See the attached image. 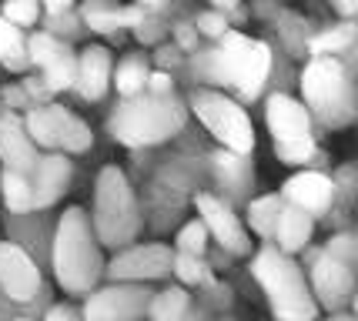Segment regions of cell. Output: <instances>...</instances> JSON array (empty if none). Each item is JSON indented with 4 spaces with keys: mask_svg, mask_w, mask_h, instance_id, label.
I'll list each match as a JSON object with an SVG mask.
<instances>
[{
    "mask_svg": "<svg viewBox=\"0 0 358 321\" xmlns=\"http://www.w3.org/2000/svg\"><path fill=\"white\" fill-rule=\"evenodd\" d=\"M50 258H54V275L61 281V288L71 294L94 291V285L108 271V264L101 258V241H97L94 221L80 208H67L61 214Z\"/></svg>",
    "mask_w": 358,
    "mask_h": 321,
    "instance_id": "6da1fadb",
    "label": "cell"
},
{
    "mask_svg": "<svg viewBox=\"0 0 358 321\" xmlns=\"http://www.w3.org/2000/svg\"><path fill=\"white\" fill-rule=\"evenodd\" d=\"M194 71L211 80L238 91L245 101L258 97L271 71V50L262 41H251L245 34H224L218 50H204L194 61Z\"/></svg>",
    "mask_w": 358,
    "mask_h": 321,
    "instance_id": "7a4b0ae2",
    "label": "cell"
},
{
    "mask_svg": "<svg viewBox=\"0 0 358 321\" xmlns=\"http://www.w3.org/2000/svg\"><path fill=\"white\" fill-rule=\"evenodd\" d=\"M185 127V104L174 94H134L114 110L110 131L127 148H151L171 141Z\"/></svg>",
    "mask_w": 358,
    "mask_h": 321,
    "instance_id": "3957f363",
    "label": "cell"
},
{
    "mask_svg": "<svg viewBox=\"0 0 358 321\" xmlns=\"http://www.w3.org/2000/svg\"><path fill=\"white\" fill-rule=\"evenodd\" d=\"M94 231L104 248H127L141 234V211L134 201V187L121 168H101L94 184Z\"/></svg>",
    "mask_w": 358,
    "mask_h": 321,
    "instance_id": "277c9868",
    "label": "cell"
},
{
    "mask_svg": "<svg viewBox=\"0 0 358 321\" xmlns=\"http://www.w3.org/2000/svg\"><path fill=\"white\" fill-rule=\"evenodd\" d=\"M251 275L265 288L268 301H271V311H275L278 318L305 321V318H315V315H318V305H315L301 268H298L281 248H268V245L262 248V251L255 255Z\"/></svg>",
    "mask_w": 358,
    "mask_h": 321,
    "instance_id": "5b68a950",
    "label": "cell"
},
{
    "mask_svg": "<svg viewBox=\"0 0 358 321\" xmlns=\"http://www.w3.org/2000/svg\"><path fill=\"white\" fill-rule=\"evenodd\" d=\"M301 94H305L308 110L322 124H328V127H345V124L355 121V91H352L348 71L335 57L318 54L305 67Z\"/></svg>",
    "mask_w": 358,
    "mask_h": 321,
    "instance_id": "8992f818",
    "label": "cell"
},
{
    "mask_svg": "<svg viewBox=\"0 0 358 321\" xmlns=\"http://www.w3.org/2000/svg\"><path fill=\"white\" fill-rule=\"evenodd\" d=\"M191 110L198 114V121L228 148V151L248 154L255 148V131H251L248 114L234 104L231 97L215 91H198L191 97Z\"/></svg>",
    "mask_w": 358,
    "mask_h": 321,
    "instance_id": "52a82bcc",
    "label": "cell"
},
{
    "mask_svg": "<svg viewBox=\"0 0 358 321\" xmlns=\"http://www.w3.org/2000/svg\"><path fill=\"white\" fill-rule=\"evenodd\" d=\"M151 294L141 281H117L101 291H91L87 305H84V318L87 321H131L148 315Z\"/></svg>",
    "mask_w": 358,
    "mask_h": 321,
    "instance_id": "ba28073f",
    "label": "cell"
},
{
    "mask_svg": "<svg viewBox=\"0 0 358 321\" xmlns=\"http://www.w3.org/2000/svg\"><path fill=\"white\" fill-rule=\"evenodd\" d=\"M174 271V251L168 245H127L108 261V278L114 281H151Z\"/></svg>",
    "mask_w": 358,
    "mask_h": 321,
    "instance_id": "9c48e42d",
    "label": "cell"
},
{
    "mask_svg": "<svg viewBox=\"0 0 358 321\" xmlns=\"http://www.w3.org/2000/svg\"><path fill=\"white\" fill-rule=\"evenodd\" d=\"M312 288L318 294L322 308L338 311V308L355 294V264L335 258V255H318V261L312 264Z\"/></svg>",
    "mask_w": 358,
    "mask_h": 321,
    "instance_id": "30bf717a",
    "label": "cell"
},
{
    "mask_svg": "<svg viewBox=\"0 0 358 321\" xmlns=\"http://www.w3.org/2000/svg\"><path fill=\"white\" fill-rule=\"evenodd\" d=\"M0 288L10 301H31L41 291V271L24 248L0 241Z\"/></svg>",
    "mask_w": 358,
    "mask_h": 321,
    "instance_id": "8fae6325",
    "label": "cell"
},
{
    "mask_svg": "<svg viewBox=\"0 0 358 321\" xmlns=\"http://www.w3.org/2000/svg\"><path fill=\"white\" fill-rule=\"evenodd\" d=\"M198 214H201V221L208 224L211 238H215L228 255H248V248H251L248 234L241 228L238 214H234L224 201L215 198V194H198Z\"/></svg>",
    "mask_w": 358,
    "mask_h": 321,
    "instance_id": "7c38bea8",
    "label": "cell"
},
{
    "mask_svg": "<svg viewBox=\"0 0 358 321\" xmlns=\"http://www.w3.org/2000/svg\"><path fill=\"white\" fill-rule=\"evenodd\" d=\"M268 131L275 134V144H288V141H305L312 138V110L298 104L288 94H271L265 107Z\"/></svg>",
    "mask_w": 358,
    "mask_h": 321,
    "instance_id": "4fadbf2b",
    "label": "cell"
},
{
    "mask_svg": "<svg viewBox=\"0 0 358 321\" xmlns=\"http://www.w3.org/2000/svg\"><path fill=\"white\" fill-rule=\"evenodd\" d=\"M0 161L3 168H14L20 174H31L37 168V148L34 138L27 134V124L14 117V114H3L0 117Z\"/></svg>",
    "mask_w": 358,
    "mask_h": 321,
    "instance_id": "5bb4252c",
    "label": "cell"
},
{
    "mask_svg": "<svg viewBox=\"0 0 358 321\" xmlns=\"http://www.w3.org/2000/svg\"><path fill=\"white\" fill-rule=\"evenodd\" d=\"M110 80H114V61H110L108 47H87L78 57V84L74 91L84 97V101H101L108 94Z\"/></svg>",
    "mask_w": 358,
    "mask_h": 321,
    "instance_id": "9a60e30c",
    "label": "cell"
},
{
    "mask_svg": "<svg viewBox=\"0 0 358 321\" xmlns=\"http://www.w3.org/2000/svg\"><path fill=\"white\" fill-rule=\"evenodd\" d=\"M281 194H285L288 204H298V208H305L312 214H325L331 208V198H335V184L318 171H301V174L285 181Z\"/></svg>",
    "mask_w": 358,
    "mask_h": 321,
    "instance_id": "2e32d148",
    "label": "cell"
},
{
    "mask_svg": "<svg viewBox=\"0 0 358 321\" xmlns=\"http://www.w3.org/2000/svg\"><path fill=\"white\" fill-rule=\"evenodd\" d=\"M71 161L64 154H47L34 168V208H50L67 191Z\"/></svg>",
    "mask_w": 358,
    "mask_h": 321,
    "instance_id": "e0dca14e",
    "label": "cell"
},
{
    "mask_svg": "<svg viewBox=\"0 0 358 321\" xmlns=\"http://www.w3.org/2000/svg\"><path fill=\"white\" fill-rule=\"evenodd\" d=\"M315 228V214L298 208V204H285L278 217V228H275V238H278V248L285 255H295L301 248L308 245Z\"/></svg>",
    "mask_w": 358,
    "mask_h": 321,
    "instance_id": "ac0fdd59",
    "label": "cell"
},
{
    "mask_svg": "<svg viewBox=\"0 0 358 321\" xmlns=\"http://www.w3.org/2000/svg\"><path fill=\"white\" fill-rule=\"evenodd\" d=\"M47 110H50V121H54V141H57V148H61V151H67V154L91 151L94 134H91V127H87V124L80 121V117H74L67 107L50 104Z\"/></svg>",
    "mask_w": 358,
    "mask_h": 321,
    "instance_id": "d6986e66",
    "label": "cell"
},
{
    "mask_svg": "<svg viewBox=\"0 0 358 321\" xmlns=\"http://www.w3.org/2000/svg\"><path fill=\"white\" fill-rule=\"evenodd\" d=\"M148 77H151V67L141 54H127L124 61L117 64L114 71V87L121 97H134V94H144L148 91Z\"/></svg>",
    "mask_w": 358,
    "mask_h": 321,
    "instance_id": "ffe728a7",
    "label": "cell"
},
{
    "mask_svg": "<svg viewBox=\"0 0 358 321\" xmlns=\"http://www.w3.org/2000/svg\"><path fill=\"white\" fill-rule=\"evenodd\" d=\"M84 20L97 34H114V31H121V27H127L124 7H117L114 0H87L84 3Z\"/></svg>",
    "mask_w": 358,
    "mask_h": 321,
    "instance_id": "44dd1931",
    "label": "cell"
},
{
    "mask_svg": "<svg viewBox=\"0 0 358 321\" xmlns=\"http://www.w3.org/2000/svg\"><path fill=\"white\" fill-rule=\"evenodd\" d=\"M191 308V294L185 288H164L151 294V305H148V315L155 321H178L187 315Z\"/></svg>",
    "mask_w": 358,
    "mask_h": 321,
    "instance_id": "7402d4cb",
    "label": "cell"
},
{
    "mask_svg": "<svg viewBox=\"0 0 358 321\" xmlns=\"http://www.w3.org/2000/svg\"><path fill=\"white\" fill-rule=\"evenodd\" d=\"M211 161H215V174H218V181L224 184V187H231V191H245V187H248L251 171H248V164H245V154L224 148V151H218Z\"/></svg>",
    "mask_w": 358,
    "mask_h": 321,
    "instance_id": "603a6c76",
    "label": "cell"
},
{
    "mask_svg": "<svg viewBox=\"0 0 358 321\" xmlns=\"http://www.w3.org/2000/svg\"><path fill=\"white\" fill-rule=\"evenodd\" d=\"M0 187H3V201H7L10 211H31L34 208V181H27V174H20L14 168H3Z\"/></svg>",
    "mask_w": 358,
    "mask_h": 321,
    "instance_id": "cb8c5ba5",
    "label": "cell"
},
{
    "mask_svg": "<svg viewBox=\"0 0 358 321\" xmlns=\"http://www.w3.org/2000/svg\"><path fill=\"white\" fill-rule=\"evenodd\" d=\"M281 208H285V201H281L278 194H265V198L251 201V208H248L251 228L258 231L262 238H275V228H278Z\"/></svg>",
    "mask_w": 358,
    "mask_h": 321,
    "instance_id": "d4e9b609",
    "label": "cell"
},
{
    "mask_svg": "<svg viewBox=\"0 0 358 321\" xmlns=\"http://www.w3.org/2000/svg\"><path fill=\"white\" fill-rule=\"evenodd\" d=\"M44 84H47V91L50 94L67 91V87H74V84H78V57H74L67 47H64L61 54L44 67Z\"/></svg>",
    "mask_w": 358,
    "mask_h": 321,
    "instance_id": "484cf974",
    "label": "cell"
},
{
    "mask_svg": "<svg viewBox=\"0 0 358 321\" xmlns=\"http://www.w3.org/2000/svg\"><path fill=\"white\" fill-rule=\"evenodd\" d=\"M24 50L27 47H24L20 27H17L14 20L0 17V61L7 64V67H14V71H20L24 64L31 61V54H24Z\"/></svg>",
    "mask_w": 358,
    "mask_h": 321,
    "instance_id": "4316f807",
    "label": "cell"
},
{
    "mask_svg": "<svg viewBox=\"0 0 358 321\" xmlns=\"http://www.w3.org/2000/svg\"><path fill=\"white\" fill-rule=\"evenodd\" d=\"M355 37H358L355 24H338V27H331V31L312 37L308 47H312V54H338V50L355 44Z\"/></svg>",
    "mask_w": 358,
    "mask_h": 321,
    "instance_id": "83f0119b",
    "label": "cell"
},
{
    "mask_svg": "<svg viewBox=\"0 0 358 321\" xmlns=\"http://www.w3.org/2000/svg\"><path fill=\"white\" fill-rule=\"evenodd\" d=\"M24 124H27V134L34 138V144L57 148V141H54V121H50V110H47V107H34Z\"/></svg>",
    "mask_w": 358,
    "mask_h": 321,
    "instance_id": "f1b7e54d",
    "label": "cell"
},
{
    "mask_svg": "<svg viewBox=\"0 0 358 321\" xmlns=\"http://www.w3.org/2000/svg\"><path fill=\"white\" fill-rule=\"evenodd\" d=\"M174 275L185 285H201L208 281V268H204L201 255H187V251H174Z\"/></svg>",
    "mask_w": 358,
    "mask_h": 321,
    "instance_id": "f546056e",
    "label": "cell"
},
{
    "mask_svg": "<svg viewBox=\"0 0 358 321\" xmlns=\"http://www.w3.org/2000/svg\"><path fill=\"white\" fill-rule=\"evenodd\" d=\"M208 238H211V231H208L204 221H187L185 228L178 231V251H187V255H204Z\"/></svg>",
    "mask_w": 358,
    "mask_h": 321,
    "instance_id": "4dcf8cb0",
    "label": "cell"
},
{
    "mask_svg": "<svg viewBox=\"0 0 358 321\" xmlns=\"http://www.w3.org/2000/svg\"><path fill=\"white\" fill-rule=\"evenodd\" d=\"M61 50H64V44H57V41H54V34H34L31 41H27L31 64H37V67H47V64L54 61Z\"/></svg>",
    "mask_w": 358,
    "mask_h": 321,
    "instance_id": "1f68e13d",
    "label": "cell"
},
{
    "mask_svg": "<svg viewBox=\"0 0 358 321\" xmlns=\"http://www.w3.org/2000/svg\"><path fill=\"white\" fill-rule=\"evenodd\" d=\"M37 14H41V0H7L3 3V17L14 20L17 27L37 24Z\"/></svg>",
    "mask_w": 358,
    "mask_h": 321,
    "instance_id": "d6a6232c",
    "label": "cell"
},
{
    "mask_svg": "<svg viewBox=\"0 0 358 321\" xmlns=\"http://www.w3.org/2000/svg\"><path fill=\"white\" fill-rule=\"evenodd\" d=\"M275 151L285 164H305V161H312L315 154V141L305 138V141H288V144H275Z\"/></svg>",
    "mask_w": 358,
    "mask_h": 321,
    "instance_id": "836d02e7",
    "label": "cell"
},
{
    "mask_svg": "<svg viewBox=\"0 0 358 321\" xmlns=\"http://www.w3.org/2000/svg\"><path fill=\"white\" fill-rule=\"evenodd\" d=\"M325 251L335 255V258L348 261V264H358V238L355 234H338V238H331Z\"/></svg>",
    "mask_w": 358,
    "mask_h": 321,
    "instance_id": "e575fe53",
    "label": "cell"
},
{
    "mask_svg": "<svg viewBox=\"0 0 358 321\" xmlns=\"http://www.w3.org/2000/svg\"><path fill=\"white\" fill-rule=\"evenodd\" d=\"M198 34L204 37H224L228 34V17L221 10H208V14L198 17Z\"/></svg>",
    "mask_w": 358,
    "mask_h": 321,
    "instance_id": "d590c367",
    "label": "cell"
},
{
    "mask_svg": "<svg viewBox=\"0 0 358 321\" xmlns=\"http://www.w3.org/2000/svg\"><path fill=\"white\" fill-rule=\"evenodd\" d=\"M171 74L168 71H151V77H148V91L151 94H171Z\"/></svg>",
    "mask_w": 358,
    "mask_h": 321,
    "instance_id": "8d00e7d4",
    "label": "cell"
},
{
    "mask_svg": "<svg viewBox=\"0 0 358 321\" xmlns=\"http://www.w3.org/2000/svg\"><path fill=\"white\" fill-rule=\"evenodd\" d=\"M174 37H178V47H181V50H191V47L198 44V27L178 24V27H174Z\"/></svg>",
    "mask_w": 358,
    "mask_h": 321,
    "instance_id": "74e56055",
    "label": "cell"
},
{
    "mask_svg": "<svg viewBox=\"0 0 358 321\" xmlns=\"http://www.w3.org/2000/svg\"><path fill=\"white\" fill-rule=\"evenodd\" d=\"M134 34H138L141 44H151V41H157V37H161V31H157V24L151 20V17H144L138 27H134Z\"/></svg>",
    "mask_w": 358,
    "mask_h": 321,
    "instance_id": "f35d334b",
    "label": "cell"
},
{
    "mask_svg": "<svg viewBox=\"0 0 358 321\" xmlns=\"http://www.w3.org/2000/svg\"><path fill=\"white\" fill-rule=\"evenodd\" d=\"M342 17H358V0H331Z\"/></svg>",
    "mask_w": 358,
    "mask_h": 321,
    "instance_id": "ab89813d",
    "label": "cell"
},
{
    "mask_svg": "<svg viewBox=\"0 0 358 321\" xmlns=\"http://www.w3.org/2000/svg\"><path fill=\"white\" fill-rule=\"evenodd\" d=\"M44 7L50 14H67V10L74 7V0H44Z\"/></svg>",
    "mask_w": 358,
    "mask_h": 321,
    "instance_id": "60d3db41",
    "label": "cell"
},
{
    "mask_svg": "<svg viewBox=\"0 0 358 321\" xmlns=\"http://www.w3.org/2000/svg\"><path fill=\"white\" fill-rule=\"evenodd\" d=\"M138 3L148 10V14H161V10L168 7V0H138Z\"/></svg>",
    "mask_w": 358,
    "mask_h": 321,
    "instance_id": "b9f144b4",
    "label": "cell"
},
{
    "mask_svg": "<svg viewBox=\"0 0 358 321\" xmlns=\"http://www.w3.org/2000/svg\"><path fill=\"white\" fill-rule=\"evenodd\" d=\"M47 318H78V311H74V308L57 305V308H50V311H47Z\"/></svg>",
    "mask_w": 358,
    "mask_h": 321,
    "instance_id": "7bdbcfd3",
    "label": "cell"
},
{
    "mask_svg": "<svg viewBox=\"0 0 358 321\" xmlns=\"http://www.w3.org/2000/svg\"><path fill=\"white\" fill-rule=\"evenodd\" d=\"M211 3H215L218 10H234V3H238V0H211Z\"/></svg>",
    "mask_w": 358,
    "mask_h": 321,
    "instance_id": "ee69618b",
    "label": "cell"
},
{
    "mask_svg": "<svg viewBox=\"0 0 358 321\" xmlns=\"http://www.w3.org/2000/svg\"><path fill=\"white\" fill-rule=\"evenodd\" d=\"M352 301H355V311H358V288H355V294H352Z\"/></svg>",
    "mask_w": 358,
    "mask_h": 321,
    "instance_id": "f6af8a7d",
    "label": "cell"
}]
</instances>
